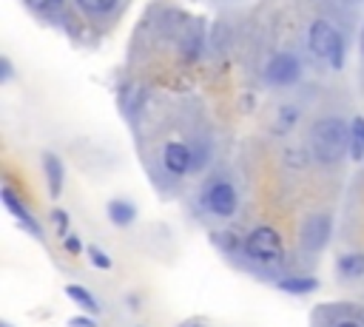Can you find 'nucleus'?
Instances as JSON below:
<instances>
[{"instance_id": "nucleus-3", "label": "nucleus", "mask_w": 364, "mask_h": 327, "mask_svg": "<svg viewBox=\"0 0 364 327\" xmlns=\"http://www.w3.org/2000/svg\"><path fill=\"white\" fill-rule=\"evenodd\" d=\"M310 51L321 60H330L333 68L344 65V37L327 23V20H313L310 23V34H307Z\"/></svg>"}, {"instance_id": "nucleus-15", "label": "nucleus", "mask_w": 364, "mask_h": 327, "mask_svg": "<svg viewBox=\"0 0 364 327\" xmlns=\"http://www.w3.org/2000/svg\"><path fill=\"white\" fill-rule=\"evenodd\" d=\"M26 6L43 17H60L65 11V0H26Z\"/></svg>"}, {"instance_id": "nucleus-24", "label": "nucleus", "mask_w": 364, "mask_h": 327, "mask_svg": "<svg viewBox=\"0 0 364 327\" xmlns=\"http://www.w3.org/2000/svg\"><path fill=\"white\" fill-rule=\"evenodd\" d=\"M0 327H11V324H9V321H0Z\"/></svg>"}, {"instance_id": "nucleus-5", "label": "nucleus", "mask_w": 364, "mask_h": 327, "mask_svg": "<svg viewBox=\"0 0 364 327\" xmlns=\"http://www.w3.org/2000/svg\"><path fill=\"white\" fill-rule=\"evenodd\" d=\"M299 74H301V63H299V57H293L287 51L273 54L270 63L264 65V77L273 85H293L299 80Z\"/></svg>"}, {"instance_id": "nucleus-20", "label": "nucleus", "mask_w": 364, "mask_h": 327, "mask_svg": "<svg viewBox=\"0 0 364 327\" xmlns=\"http://www.w3.org/2000/svg\"><path fill=\"white\" fill-rule=\"evenodd\" d=\"M68 327H97V321L91 316H71L68 318Z\"/></svg>"}, {"instance_id": "nucleus-14", "label": "nucleus", "mask_w": 364, "mask_h": 327, "mask_svg": "<svg viewBox=\"0 0 364 327\" xmlns=\"http://www.w3.org/2000/svg\"><path fill=\"white\" fill-rule=\"evenodd\" d=\"M350 156L355 162L364 159V117H355L350 122Z\"/></svg>"}, {"instance_id": "nucleus-25", "label": "nucleus", "mask_w": 364, "mask_h": 327, "mask_svg": "<svg viewBox=\"0 0 364 327\" xmlns=\"http://www.w3.org/2000/svg\"><path fill=\"white\" fill-rule=\"evenodd\" d=\"M361 51H364V31H361Z\"/></svg>"}, {"instance_id": "nucleus-22", "label": "nucleus", "mask_w": 364, "mask_h": 327, "mask_svg": "<svg viewBox=\"0 0 364 327\" xmlns=\"http://www.w3.org/2000/svg\"><path fill=\"white\" fill-rule=\"evenodd\" d=\"M336 327H361V324H358V321H353V318H347V321H338Z\"/></svg>"}, {"instance_id": "nucleus-23", "label": "nucleus", "mask_w": 364, "mask_h": 327, "mask_svg": "<svg viewBox=\"0 0 364 327\" xmlns=\"http://www.w3.org/2000/svg\"><path fill=\"white\" fill-rule=\"evenodd\" d=\"M179 327H205V324H199V321H185V324H179Z\"/></svg>"}, {"instance_id": "nucleus-21", "label": "nucleus", "mask_w": 364, "mask_h": 327, "mask_svg": "<svg viewBox=\"0 0 364 327\" xmlns=\"http://www.w3.org/2000/svg\"><path fill=\"white\" fill-rule=\"evenodd\" d=\"M0 68H3V74H0V80L6 82V80L11 77V63H9V57H3V60H0Z\"/></svg>"}, {"instance_id": "nucleus-9", "label": "nucleus", "mask_w": 364, "mask_h": 327, "mask_svg": "<svg viewBox=\"0 0 364 327\" xmlns=\"http://www.w3.org/2000/svg\"><path fill=\"white\" fill-rule=\"evenodd\" d=\"M43 168H46V179H48V193L57 199L60 193H63V162H60V156L57 154H46L43 156Z\"/></svg>"}, {"instance_id": "nucleus-2", "label": "nucleus", "mask_w": 364, "mask_h": 327, "mask_svg": "<svg viewBox=\"0 0 364 327\" xmlns=\"http://www.w3.org/2000/svg\"><path fill=\"white\" fill-rule=\"evenodd\" d=\"M245 253H247L253 262L264 264V267H279V264L284 262V242H282V236H279L276 227L259 225V227H253L250 236L245 239Z\"/></svg>"}, {"instance_id": "nucleus-13", "label": "nucleus", "mask_w": 364, "mask_h": 327, "mask_svg": "<svg viewBox=\"0 0 364 327\" xmlns=\"http://www.w3.org/2000/svg\"><path fill=\"white\" fill-rule=\"evenodd\" d=\"M338 273L344 279H358L364 276V253H344L338 259Z\"/></svg>"}, {"instance_id": "nucleus-11", "label": "nucleus", "mask_w": 364, "mask_h": 327, "mask_svg": "<svg viewBox=\"0 0 364 327\" xmlns=\"http://www.w3.org/2000/svg\"><path fill=\"white\" fill-rule=\"evenodd\" d=\"M316 287H318V279H313V276H290V279L279 282V290L287 296H307Z\"/></svg>"}, {"instance_id": "nucleus-7", "label": "nucleus", "mask_w": 364, "mask_h": 327, "mask_svg": "<svg viewBox=\"0 0 364 327\" xmlns=\"http://www.w3.org/2000/svg\"><path fill=\"white\" fill-rule=\"evenodd\" d=\"M162 165L173 173V176H182L191 171L193 165V151L185 145V142H168L165 151H162Z\"/></svg>"}, {"instance_id": "nucleus-12", "label": "nucleus", "mask_w": 364, "mask_h": 327, "mask_svg": "<svg viewBox=\"0 0 364 327\" xmlns=\"http://www.w3.org/2000/svg\"><path fill=\"white\" fill-rule=\"evenodd\" d=\"M65 296L71 299V301H77L82 310H88V313H97L100 310V301L91 296V290H85L82 284H65Z\"/></svg>"}, {"instance_id": "nucleus-19", "label": "nucleus", "mask_w": 364, "mask_h": 327, "mask_svg": "<svg viewBox=\"0 0 364 327\" xmlns=\"http://www.w3.org/2000/svg\"><path fill=\"white\" fill-rule=\"evenodd\" d=\"M63 247H65L71 256H77V253L82 250V242H80V236H77V233H68V236L63 239Z\"/></svg>"}, {"instance_id": "nucleus-16", "label": "nucleus", "mask_w": 364, "mask_h": 327, "mask_svg": "<svg viewBox=\"0 0 364 327\" xmlns=\"http://www.w3.org/2000/svg\"><path fill=\"white\" fill-rule=\"evenodd\" d=\"M85 14H105L117 6V0H74Z\"/></svg>"}, {"instance_id": "nucleus-8", "label": "nucleus", "mask_w": 364, "mask_h": 327, "mask_svg": "<svg viewBox=\"0 0 364 327\" xmlns=\"http://www.w3.org/2000/svg\"><path fill=\"white\" fill-rule=\"evenodd\" d=\"M327 236H330V219L327 216H310L301 227V239L310 250H321L327 245Z\"/></svg>"}, {"instance_id": "nucleus-10", "label": "nucleus", "mask_w": 364, "mask_h": 327, "mask_svg": "<svg viewBox=\"0 0 364 327\" xmlns=\"http://www.w3.org/2000/svg\"><path fill=\"white\" fill-rule=\"evenodd\" d=\"M105 213H108L111 225H117V227H128V225L136 219V208H134L128 199H111V202L105 205Z\"/></svg>"}, {"instance_id": "nucleus-1", "label": "nucleus", "mask_w": 364, "mask_h": 327, "mask_svg": "<svg viewBox=\"0 0 364 327\" xmlns=\"http://www.w3.org/2000/svg\"><path fill=\"white\" fill-rule=\"evenodd\" d=\"M310 148H313V156L318 162L333 165L350 148V128L338 117H324L310 131Z\"/></svg>"}, {"instance_id": "nucleus-18", "label": "nucleus", "mask_w": 364, "mask_h": 327, "mask_svg": "<svg viewBox=\"0 0 364 327\" xmlns=\"http://www.w3.org/2000/svg\"><path fill=\"white\" fill-rule=\"evenodd\" d=\"M51 222H54L57 233H60V236L65 239V236H68V222H71L68 210H63V208H54V210H51Z\"/></svg>"}, {"instance_id": "nucleus-6", "label": "nucleus", "mask_w": 364, "mask_h": 327, "mask_svg": "<svg viewBox=\"0 0 364 327\" xmlns=\"http://www.w3.org/2000/svg\"><path fill=\"white\" fill-rule=\"evenodd\" d=\"M0 199H3V205H6V208L14 213V219H17V222H20V225H23V227L31 233V236H43L40 222H37V219H34V213H31V210H28V208L20 202V196L11 191V185H3V188H0Z\"/></svg>"}, {"instance_id": "nucleus-17", "label": "nucleus", "mask_w": 364, "mask_h": 327, "mask_svg": "<svg viewBox=\"0 0 364 327\" xmlns=\"http://www.w3.org/2000/svg\"><path fill=\"white\" fill-rule=\"evenodd\" d=\"M88 259H91V264H94V267H100V270H111V264H114V262H111V256H108L105 250H100L97 245H91V247H88Z\"/></svg>"}, {"instance_id": "nucleus-4", "label": "nucleus", "mask_w": 364, "mask_h": 327, "mask_svg": "<svg viewBox=\"0 0 364 327\" xmlns=\"http://www.w3.org/2000/svg\"><path fill=\"white\" fill-rule=\"evenodd\" d=\"M205 208L210 210V213H216V216H222V219H228V216H233L236 213V205H239V196H236V188L230 185V182H225V179H219V182H213L208 191H205Z\"/></svg>"}]
</instances>
